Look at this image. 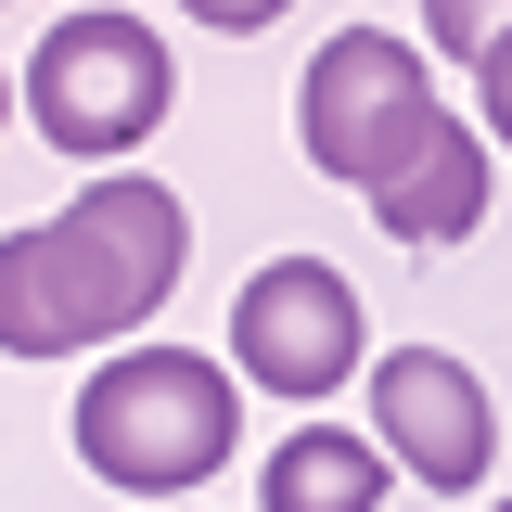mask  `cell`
I'll use <instances>...</instances> for the list:
<instances>
[{
    "label": "cell",
    "instance_id": "5b68a950",
    "mask_svg": "<svg viewBox=\"0 0 512 512\" xmlns=\"http://www.w3.org/2000/svg\"><path fill=\"white\" fill-rule=\"evenodd\" d=\"M359 346H372V308L333 256H269L231 295V384L282 397V410H320L359 384Z\"/></svg>",
    "mask_w": 512,
    "mask_h": 512
},
{
    "label": "cell",
    "instance_id": "7c38bea8",
    "mask_svg": "<svg viewBox=\"0 0 512 512\" xmlns=\"http://www.w3.org/2000/svg\"><path fill=\"white\" fill-rule=\"evenodd\" d=\"M500 512H512V500H500Z\"/></svg>",
    "mask_w": 512,
    "mask_h": 512
},
{
    "label": "cell",
    "instance_id": "30bf717a",
    "mask_svg": "<svg viewBox=\"0 0 512 512\" xmlns=\"http://www.w3.org/2000/svg\"><path fill=\"white\" fill-rule=\"evenodd\" d=\"M474 103H487V128H500V141H512V26H500V39H487V64H474Z\"/></svg>",
    "mask_w": 512,
    "mask_h": 512
},
{
    "label": "cell",
    "instance_id": "3957f363",
    "mask_svg": "<svg viewBox=\"0 0 512 512\" xmlns=\"http://www.w3.org/2000/svg\"><path fill=\"white\" fill-rule=\"evenodd\" d=\"M448 103L436 77H423V52L397 39V26H333L308 52V90H295V141H308V167L333 192H359V205H384V192L410 180L423 154L448 141Z\"/></svg>",
    "mask_w": 512,
    "mask_h": 512
},
{
    "label": "cell",
    "instance_id": "ba28073f",
    "mask_svg": "<svg viewBox=\"0 0 512 512\" xmlns=\"http://www.w3.org/2000/svg\"><path fill=\"white\" fill-rule=\"evenodd\" d=\"M372 231H384V244H410V256L474 244V231H487V141H474V128H448L436 154H423V167L372 205Z\"/></svg>",
    "mask_w": 512,
    "mask_h": 512
},
{
    "label": "cell",
    "instance_id": "9c48e42d",
    "mask_svg": "<svg viewBox=\"0 0 512 512\" xmlns=\"http://www.w3.org/2000/svg\"><path fill=\"white\" fill-rule=\"evenodd\" d=\"M423 26H436V52H448V64H487V39H500V26H487L474 0H436Z\"/></svg>",
    "mask_w": 512,
    "mask_h": 512
},
{
    "label": "cell",
    "instance_id": "8fae6325",
    "mask_svg": "<svg viewBox=\"0 0 512 512\" xmlns=\"http://www.w3.org/2000/svg\"><path fill=\"white\" fill-rule=\"evenodd\" d=\"M13 116H26V103H13V77H0V128H13Z\"/></svg>",
    "mask_w": 512,
    "mask_h": 512
},
{
    "label": "cell",
    "instance_id": "8992f818",
    "mask_svg": "<svg viewBox=\"0 0 512 512\" xmlns=\"http://www.w3.org/2000/svg\"><path fill=\"white\" fill-rule=\"evenodd\" d=\"M372 448L397 461V474H423L436 500L487 487L500 410H487L474 359H448V346H384V359H372Z\"/></svg>",
    "mask_w": 512,
    "mask_h": 512
},
{
    "label": "cell",
    "instance_id": "7a4b0ae2",
    "mask_svg": "<svg viewBox=\"0 0 512 512\" xmlns=\"http://www.w3.org/2000/svg\"><path fill=\"white\" fill-rule=\"evenodd\" d=\"M244 448V384L231 359H205V346H116L103 372L77 384V461L116 487V500H192L218 461Z\"/></svg>",
    "mask_w": 512,
    "mask_h": 512
},
{
    "label": "cell",
    "instance_id": "6da1fadb",
    "mask_svg": "<svg viewBox=\"0 0 512 512\" xmlns=\"http://www.w3.org/2000/svg\"><path fill=\"white\" fill-rule=\"evenodd\" d=\"M180 269H192V205L141 167H103L64 218L0 231V346L13 359L116 346L180 295Z\"/></svg>",
    "mask_w": 512,
    "mask_h": 512
},
{
    "label": "cell",
    "instance_id": "277c9868",
    "mask_svg": "<svg viewBox=\"0 0 512 512\" xmlns=\"http://www.w3.org/2000/svg\"><path fill=\"white\" fill-rule=\"evenodd\" d=\"M180 103V52L141 26V13H64L52 39L26 52V128L52 154H90L116 167L128 141H154Z\"/></svg>",
    "mask_w": 512,
    "mask_h": 512
},
{
    "label": "cell",
    "instance_id": "52a82bcc",
    "mask_svg": "<svg viewBox=\"0 0 512 512\" xmlns=\"http://www.w3.org/2000/svg\"><path fill=\"white\" fill-rule=\"evenodd\" d=\"M384 461L372 436H346V423H295V436L256 461V512H384Z\"/></svg>",
    "mask_w": 512,
    "mask_h": 512
}]
</instances>
